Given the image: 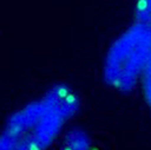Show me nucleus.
<instances>
[{
    "label": "nucleus",
    "instance_id": "1",
    "mask_svg": "<svg viewBox=\"0 0 151 150\" xmlns=\"http://www.w3.org/2000/svg\"><path fill=\"white\" fill-rule=\"evenodd\" d=\"M80 107L76 91L51 85L39 98L15 110L0 130V150H47Z\"/></svg>",
    "mask_w": 151,
    "mask_h": 150
},
{
    "label": "nucleus",
    "instance_id": "2",
    "mask_svg": "<svg viewBox=\"0 0 151 150\" xmlns=\"http://www.w3.org/2000/svg\"><path fill=\"white\" fill-rule=\"evenodd\" d=\"M150 58L151 26L133 20L110 46L103 65V77L112 89L129 92L142 81Z\"/></svg>",
    "mask_w": 151,
    "mask_h": 150
},
{
    "label": "nucleus",
    "instance_id": "3",
    "mask_svg": "<svg viewBox=\"0 0 151 150\" xmlns=\"http://www.w3.org/2000/svg\"><path fill=\"white\" fill-rule=\"evenodd\" d=\"M58 150H92V141L83 129L73 128L59 137Z\"/></svg>",
    "mask_w": 151,
    "mask_h": 150
},
{
    "label": "nucleus",
    "instance_id": "4",
    "mask_svg": "<svg viewBox=\"0 0 151 150\" xmlns=\"http://www.w3.org/2000/svg\"><path fill=\"white\" fill-rule=\"evenodd\" d=\"M133 20L151 26V0H137Z\"/></svg>",
    "mask_w": 151,
    "mask_h": 150
}]
</instances>
